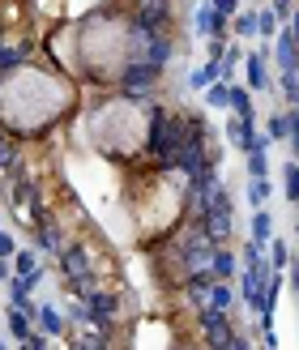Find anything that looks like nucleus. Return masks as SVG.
<instances>
[{
    "mask_svg": "<svg viewBox=\"0 0 299 350\" xmlns=\"http://www.w3.org/2000/svg\"><path fill=\"white\" fill-rule=\"evenodd\" d=\"M265 133H270V142H291V111H274Z\"/></svg>",
    "mask_w": 299,
    "mask_h": 350,
    "instance_id": "18",
    "label": "nucleus"
},
{
    "mask_svg": "<svg viewBox=\"0 0 299 350\" xmlns=\"http://www.w3.org/2000/svg\"><path fill=\"white\" fill-rule=\"evenodd\" d=\"M9 137H13V133H9ZM9 137H0V171L13 175V171H17V146L9 142Z\"/></svg>",
    "mask_w": 299,
    "mask_h": 350,
    "instance_id": "26",
    "label": "nucleus"
},
{
    "mask_svg": "<svg viewBox=\"0 0 299 350\" xmlns=\"http://www.w3.org/2000/svg\"><path fill=\"white\" fill-rule=\"evenodd\" d=\"M86 312H90V325H99V329H107L112 321H116V312H120V295L116 291H94L90 299H86Z\"/></svg>",
    "mask_w": 299,
    "mask_h": 350,
    "instance_id": "5",
    "label": "nucleus"
},
{
    "mask_svg": "<svg viewBox=\"0 0 299 350\" xmlns=\"http://www.w3.org/2000/svg\"><path fill=\"white\" fill-rule=\"evenodd\" d=\"M226 56V39H209V60H222Z\"/></svg>",
    "mask_w": 299,
    "mask_h": 350,
    "instance_id": "33",
    "label": "nucleus"
},
{
    "mask_svg": "<svg viewBox=\"0 0 299 350\" xmlns=\"http://www.w3.org/2000/svg\"><path fill=\"white\" fill-rule=\"evenodd\" d=\"M270 265L274 269H287L291 265V248H287L283 239H270Z\"/></svg>",
    "mask_w": 299,
    "mask_h": 350,
    "instance_id": "27",
    "label": "nucleus"
},
{
    "mask_svg": "<svg viewBox=\"0 0 299 350\" xmlns=\"http://www.w3.org/2000/svg\"><path fill=\"white\" fill-rule=\"evenodd\" d=\"M226 142H231L235 150H244V154H248V150H252V142H257V133H252V120L235 116L231 124H226Z\"/></svg>",
    "mask_w": 299,
    "mask_h": 350,
    "instance_id": "11",
    "label": "nucleus"
},
{
    "mask_svg": "<svg viewBox=\"0 0 299 350\" xmlns=\"http://www.w3.org/2000/svg\"><path fill=\"white\" fill-rule=\"evenodd\" d=\"M30 321H34V317H30L26 308H17V304H13V308L5 312V325H9V334H13L17 342H22V346H26V342L34 338V329H30Z\"/></svg>",
    "mask_w": 299,
    "mask_h": 350,
    "instance_id": "9",
    "label": "nucleus"
},
{
    "mask_svg": "<svg viewBox=\"0 0 299 350\" xmlns=\"http://www.w3.org/2000/svg\"><path fill=\"white\" fill-rule=\"evenodd\" d=\"M205 98H209V107L226 111V107H231V81H209L205 85Z\"/></svg>",
    "mask_w": 299,
    "mask_h": 350,
    "instance_id": "17",
    "label": "nucleus"
},
{
    "mask_svg": "<svg viewBox=\"0 0 299 350\" xmlns=\"http://www.w3.org/2000/svg\"><path fill=\"white\" fill-rule=\"evenodd\" d=\"M129 22H133V26H142V30L163 34V30L171 26V0H133Z\"/></svg>",
    "mask_w": 299,
    "mask_h": 350,
    "instance_id": "3",
    "label": "nucleus"
},
{
    "mask_svg": "<svg viewBox=\"0 0 299 350\" xmlns=\"http://www.w3.org/2000/svg\"><path fill=\"white\" fill-rule=\"evenodd\" d=\"M197 329H201V342H209V346H248L235 329H231V321H226V312L222 308H214V304H205V308H197Z\"/></svg>",
    "mask_w": 299,
    "mask_h": 350,
    "instance_id": "2",
    "label": "nucleus"
},
{
    "mask_svg": "<svg viewBox=\"0 0 299 350\" xmlns=\"http://www.w3.org/2000/svg\"><path fill=\"white\" fill-rule=\"evenodd\" d=\"M252 239H261V243L274 239V218H270L265 205H257V214H252Z\"/></svg>",
    "mask_w": 299,
    "mask_h": 350,
    "instance_id": "19",
    "label": "nucleus"
},
{
    "mask_svg": "<svg viewBox=\"0 0 299 350\" xmlns=\"http://www.w3.org/2000/svg\"><path fill=\"white\" fill-rule=\"evenodd\" d=\"M231 111H235V116H244V120H257L252 90H248V85H231Z\"/></svg>",
    "mask_w": 299,
    "mask_h": 350,
    "instance_id": "16",
    "label": "nucleus"
},
{
    "mask_svg": "<svg viewBox=\"0 0 299 350\" xmlns=\"http://www.w3.org/2000/svg\"><path fill=\"white\" fill-rule=\"evenodd\" d=\"M158 81H163V68L150 64V60H129L125 68H120L116 77V90L129 94V98H150L158 90Z\"/></svg>",
    "mask_w": 299,
    "mask_h": 350,
    "instance_id": "1",
    "label": "nucleus"
},
{
    "mask_svg": "<svg viewBox=\"0 0 299 350\" xmlns=\"http://www.w3.org/2000/svg\"><path fill=\"white\" fill-rule=\"evenodd\" d=\"M278 85H283V98L291 107H299V73H278Z\"/></svg>",
    "mask_w": 299,
    "mask_h": 350,
    "instance_id": "25",
    "label": "nucleus"
},
{
    "mask_svg": "<svg viewBox=\"0 0 299 350\" xmlns=\"http://www.w3.org/2000/svg\"><path fill=\"white\" fill-rule=\"evenodd\" d=\"M30 60V43H5L0 39V73H13Z\"/></svg>",
    "mask_w": 299,
    "mask_h": 350,
    "instance_id": "12",
    "label": "nucleus"
},
{
    "mask_svg": "<svg viewBox=\"0 0 299 350\" xmlns=\"http://www.w3.org/2000/svg\"><path fill=\"white\" fill-rule=\"evenodd\" d=\"M274 60H278V73H299V39L291 26L274 34Z\"/></svg>",
    "mask_w": 299,
    "mask_h": 350,
    "instance_id": "4",
    "label": "nucleus"
},
{
    "mask_svg": "<svg viewBox=\"0 0 299 350\" xmlns=\"http://www.w3.org/2000/svg\"><path fill=\"white\" fill-rule=\"evenodd\" d=\"M13 273H43L39 252H34V248H17L13 252Z\"/></svg>",
    "mask_w": 299,
    "mask_h": 350,
    "instance_id": "20",
    "label": "nucleus"
},
{
    "mask_svg": "<svg viewBox=\"0 0 299 350\" xmlns=\"http://www.w3.org/2000/svg\"><path fill=\"white\" fill-rule=\"evenodd\" d=\"M248 201L252 205H265L270 201V180H265V175H257V180L248 184Z\"/></svg>",
    "mask_w": 299,
    "mask_h": 350,
    "instance_id": "29",
    "label": "nucleus"
},
{
    "mask_svg": "<svg viewBox=\"0 0 299 350\" xmlns=\"http://www.w3.org/2000/svg\"><path fill=\"white\" fill-rule=\"evenodd\" d=\"M34 243H39V252H60L64 235H60V226L51 218H39V222H34Z\"/></svg>",
    "mask_w": 299,
    "mask_h": 350,
    "instance_id": "7",
    "label": "nucleus"
},
{
    "mask_svg": "<svg viewBox=\"0 0 299 350\" xmlns=\"http://www.w3.org/2000/svg\"><path fill=\"white\" fill-rule=\"evenodd\" d=\"M278 22H283V17H278L274 9H261V13H257V30H261V39H274V34H278Z\"/></svg>",
    "mask_w": 299,
    "mask_h": 350,
    "instance_id": "24",
    "label": "nucleus"
},
{
    "mask_svg": "<svg viewBox=\"0 0 299 350\" xmlns=\"http://www.w3.org/2000/svg\"><path fill=\"white\" fill-rule=\"evenodd\" d=\"M295 243H299V222H295Z\"/></svg>",
    "mask_w": 299,
    "mask_h": 350,
    "instance_id": "37",
    "label": "nucleus"
},
{
    "mask_svg": "<svg viewBox=\"0 0 299 350\" xmlns=\"http://www.w3.org/2000/svg\"><path fill=\"white\" fill-rule=\"evenodd\" d=\"M235 269H239L235 252L218 243V248H214V260H209V273H214V278H222V282H231V278H235Z\"/></svg>",
    "mask_w": 299,
    "mask_h": 350,
    "instance_id": "13",
    "label": "nucleus"
},
{
    "mask_svg": "<svg viewBox=\"0 0 299 350\" xmlns=\"http://www.w3.org/2000/svg\"><path fill=\"white\" fill-rule=\"evenodd\" d=\"M209 304H214V308H222V312H231V304H235V291H231V282H222V278H218V282L209 286Z\"/></svg>",
    "mask_w": 299,
    "mask_h": 350,
    "instance_id": "22",
    "label": "nucleus"
},
{
    "mask_svg": "<svg viewBox=\"0 0 299 350\" xmlns=\"http://www.w3.org/2000/svg\"><path fill=\"white\" fill-rule=\"evenodd\" d=\"M13 252H17L13 235H9V231H0V256H9V260H13Z\"/></svg>",
    "mask_w": 299,
    "mask_h": 350,
    "instance_id": "32",
    "label": "nucleus"
},
{
    "mask_svg": "<svg viewBox=\"0 0 299 350\" xmlns=\"http://www.w3.org/2000/svg\"><path fill=\"white\" fill-rule=\"evenodd\" d=\"M9 278H13V265H9V256H0V286H5Z\"/></svg>",
    "mask_w": 299,
    "mask_h": 350,
    "instance_id": "35",
    "label": "nucleus"
},
{
    "mask_svg": "<svg viewBox=\"0 0 299 350\" xmlns=\"http://www.w3.org/2000/svg\"><path fill=\"white\" fill-rule=\"evenodd\" d=\"M209 5H214L218 13H226V17H235V13H239V5H244V0H209Z\"/></svg>",
    "mask_w": 299,
    "mask_h": 350,
    "instance_id": "30",
    "label": "nucleus"
},
{
    "mask_svg": "<svg viewBox=\"0 0 299 350\" xmlns=\"http://www.w3.org/2000/svg\"><path fill=\"white\" fill-rule=\"evenodd\" d=\"M0 30H5V22H0Z\"/></svg>",
    "mask_w": 299,
    "mask_h": 350,
    "instance_id": "38",
    "label": "nucleus"
},
{
    "mask_svg": "<svg viewBox=\"0 0 299 350\" xmlns=\"http://www.w3.org/2000/svg\"><path fill=\"white\" fill-rule=\"evenodd\" d=\"M283 184H287V201L299 205V163H287L283 167Z\"/></svg>",
    "mask_w": 299,
    "mask_h": 350,
    "instance_id": "23",
    "label": "nucleus"
},
{
    "mask_svg": "<svg viewBox=\"0 0 299 350\" xmlns=\"http://www.w3.org/2000/svg\"><path fill=\"white\" fill-rule=\"evenodd\" d=\"M291 150L299 159V107H291Z\"/></svg>",
    "mask_w": 299,
    "mask_h": 350,
    "instance_id": "31",
    "label": "nucleus"
},
{
    "mask_svg": "<svg viewBox=\"0 0 299 350\" xmlns=\"http://www.w3.org/2000/svg\"><path fill=\"white\" fill-rule=\"evenodd\" d=\"M209 81H222V60H205V64L197 68V73L188 77V85H192V90H205Z\"/></svg>",
    "mask_w": 299,
    "mask_h": 350,
    "instance_id": "14",
    "label": "nucleus"
},
{
    "mask_svg": "<svg viewBox=\"0 0 299 350\" xmlns=\"http://www.w3.org/2000/svg\"><path fill=\"white\" fill-rule=\"evenodd\" d=\"M291 282H295V286H299V252H295V256H291Z\"/></svg>",
    "mask_w": 299,
    "mask_h": 350,
    "instance_id": "36",
    "label": "nucleus"
},
{
    "mask_svg": "<svg viewBox=\"0 0 299 350\" xmlns=\"http://www.w3.org/2000/svg\"><path fill=\"white\" fill-rule=\"evenodd\" d=\"M257 175H270V159H265V150H248V180H257Z\"/></svg>",
    "mask_w": 299,
    "mask_h": 350,
    "instance_id": "28",
    "label": "nucleus"
},
{
    "mask_svg": "<svg viewBox=\"0 0 299 350\" xmlns=\"http://www.w3.org/2000/svg\"><path fill=\"white\" fill-rule=\"evenodd\" d=\"M34 321H39V329H43L47 338H60V334H64V317H60V312L51 308V304H43V308H39V317H34Z\"/></svg>",
    "mask_w": 299,
    "mask_h": 350,
    "instance_id": "15",
    "label": "nucleus"
},
{
    "mask_svg": "<svg viewBox=\"0 0 299 350\" xmlns=\"http://www.w3.org/2000/svg\"><path fill=\"white\" fill-rule=\"evenodd\" d=\"M231 34H239V39H252V34H261V30H257V13H252V9H239V13L231 17Z\"/></svg>",
    "mask_w": 299,
    "mask_h": 350,
    "instance_id": "21",
    "label": "nucleus"
},
{
    "mask_svg": "<svg viewBox=\"0 0 299 350\" xmlns=\"http://www.w3.org/2000/svg\"><path fill=\"white\" fill-rule=\"evenodd\" d=\"M278 17H291V9H295V0H274V5H270Z\"/></svg>",
    "mask_w": 299,
    "mask_h": 350,
    "instance_id": "34",
    "label": "nucleus"
},
{
    "mask_svg": "<svg viewBox=\"0 0 299 350\" xmlns=\"http://www.w3.org/2000/svg\"><path fill=\"white\" fill-rule=\"evenodd\" d=\"M171 56H175V43H171V34L163 30V34H154V39L146 43V56H142V60H150V64H158V68H167Z\"/></svg>",
    "mask_w": 299,
    "mask_h": 350,
    "instance_id": "8",
    "label": "nucleus"
},
{
    "mask_svg": "<svg viewBox=\"0 0 299 350\" xmlns=\"http://www.w3.org/2000/svg\"><path fill=\"white\" fill-rule=\"evenodd\" d=\"M244 77H248V90H270V68H265V60H261L257 56V51H252V56H244Z\"/></svg>",
    "mask_w": 299,
    "mask_h": 350,
    "instance_id": "10",
    "label": "nucleus"
},
{
    "mask_svg": "<svg viewBox=\"0 0 299 350\" xmlns=\"http://www.w3.org/2000/svg\"><path fill=\"white\" fill-rule=\"evenodd\" d=\"M226 30H231V17L218 13V9L205 0V5L197 9V34H201V39H226Z\"/></svg>",
    "mask_w": 299,
    "mask_h": 350,
    "instance_id": "6",
    "label": "nucleus"
}]
</instances>
